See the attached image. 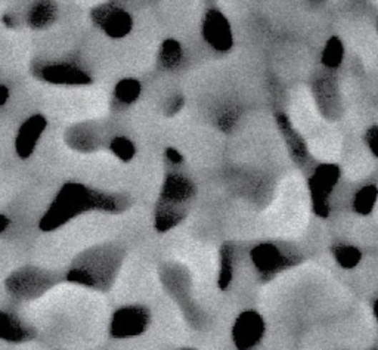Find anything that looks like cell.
Listing matches in <instances>:
<instances>
[{"mask_svg": "<svg viewBox=\"0 0 378 350\" xmlns=\"http://www.w3.org/2000/svg\"><path fill=\"white\" fill-rule=\"evenodd\" d=\"M130 199L124 194L91 188L80 182H66L41 214L39 228L43 232H52L73 219L92 211L123 213L130 207Z\"/></svg>", "mask_w": 378, "mask_h": 350, "instance_id": "obj_1", "label": "cell"}, {"mask_svg": "<svg viewBox=\"0 0 378 350\" xmlns=\"http://www.w3.org/2000/svg\"><path fill=\"white\" fill-rule=\"evenodd\" d=\"M195 184L186 174L173 170L166 174L154 209V228L159 232L174 229L184 222L195 199Z\"/></svg>", "mask_w": 378, "mask_h": 350, "instance_id": "obj_2", "label": "cell"}, {"mask_svg": "<svg viewBox=\"0 0 378 350\" xmlns=\"http://www.w3.org/2000/svg\"><path fill=\"white\" fill-rule=\"evenodd\" d=\"M123 254L114 246H98L76 259L66 274V279L80 286L106 290L113 282Z\"/></svg>", "mask_w": 378, "mask_h": 350, "instance_id": "obj_3", "label": "cell"}, {"mask_svg": "<svg viewBox=\"0 0 378 350\" xmlns=\"http://www.w3.org/2000/svg\"><path fill=\"white\" fill-rule=\"evenodd\" d=\"M55 275L46 269H40L36 266H26L16 269L11 274L5 282L6 290L11 296L18 300H31L49 290L54 282Z\"/></svg>", "mask_w": 378, "mask_h": 350, "instance_id": "obj_4", "label": "cell"}, {"mask_svg": "<svg viewBox=\"0 0 378 350\" xmlns=\"http://www.w3.org/2000/svg\"><path fill=\"white\" fill-rule=\"evenodd\" d=\"M92 24L105 36L114 40L127 37L133 30V16L123 6L108 2L101 4L91 11Z\"/></svg>", "mask_w": 378, "mask_h": 350, "instance_id": "obj_5", "label": "cell"}, {"mask_svg": "<svg viewBox=\"0 0 378 350\" xmlns=\"http://www.w3.org/2000/svg\"><path fill=\"white\" fill-rule=\"evenodd\" d=\"M151 312L145 306L129 304L117 309L109 321V336L114 339H131L142 336L149 326Z\"/></svg>", "mask_w": 378, "mask_h": 350, "instance_id": "obj_6", "label": "cell"}, {"mask_svg": "<svg viewBox=\"0 0 378 350\" xmlns=\"http://www.w3.org/2000/svg\"><path fill=\"white\" fill-rule=\"evenodd\" d=\"M33 73L43 81L56 86H86L92 77L74 61H51L34 65Z\"/></svg>", "mask_w": 378, "mask_h": 350, "instance_id": "obj_7", "label": "cell"}, {"mask_svg": "<svg viewBox=\"0 0 378 350\" xmlns=\"http://www.w3.org/2000/svg\"><path fill=\"white\" fill-rule=\"evenodd\" d=\"M340 179V169L336 164H319L309 178V191L314 210L321 217L329 214V195Z\"/></svg>", "mask_w": 378, "mask_h": 350, "instance_id": "obj_8", "label": "cell"}, {"mask_svg": "<svg viewBox=\"0 0 378 350\" xmlns=\"http://www.w3.org/2000/svg\"><path fill=\"white\" fill-rule=\"evenodd\" d=\"M202 36L207 45L220 54L229 52L234 46V33L229 19L217 8H209L202 21Z\"/></svg>", "mask_w": 378, "mask_h": 350, "instance_id": "obj_9", "label": "cell"}, {"mask_svg": "<svg viewBox=\"0 0 378 350\" xmlns=\"http://www.w3.org/2000/svg\"><path fill=\"white\" fill-rule=\"evenodd\" d=\"M250 260L262 278H272L296 264V254L279 249L274 243H260L250 251Z\"/></svg>", "mask_w": 378, "mask_h": 350, "instance_id": "obj_10", "label": "cell"}, {"mask_svg": "<svg viewBox=\"0 0 378 350\" xmlns=\"http://www.w3.org/2000/svg\"><path fill=\"white\" fill-rule=\"evenodd\" d=\"M264 331L263 316L256 311H244L232 325V341L238 350H252L260 344Z\"/></svg>", "mask_w": 378, "mask_h": 350, "instance_id": "obj_11", "label": "cell"}, {"mask_svg": "<svg viewBox=\"0 0 378 350\" xmlns=\"http://www.w3.org/2000/svg\"><path fill=\"white\" fill-rule=\"evenodd\" d=\"M46 129L48 119L43 114H33L21 123L14 141L15 152L21 160H27L34 154V151L43 134L46 132Z\"/></svg>", "mask_w": 378, "mask_h": 350, "instance_id": "obj_12", "label": "cell"}, {"mask_svg": "<svg viewBox=\"0 0 378 350\" xmlns=\"http://www.w3.org/2000/svg\"><path fill=\"white\" fill-rule=\"evenodd\" d=\"M277 124H278V129H279V132L285 141L287 149H288V152H290L292 159L299 164L306 163L309 159L307 145H306L304 139L299 135L297 130L294 129L290 119H288L284 113H278L277 114Z\"/></svg>", "mask_w": 378, "mask_h": 350, "instance_id": "obj_13", "label": "cell"}, {"mask_svg": "<svg viewBox=\"0 0 378 350\" xmlns=\"http://www.w3.org/2000/svg\"><path fill=\"white\" fill-rule=\"evenodd\" d=\"M59 15V6L49 0L34 2L27 12V23L33 30H46L55 24Z\"/></svg>", "mask_w": 378, "mask_h": 350, "instance_id": "obj_14", "label": "cell"}, {"mask_svg": "<svg viewBox=\"0 0 378 350\" xmlns=\"http://www.w3.org/2000/svg\"><path fill=\"white\" fill-rule=\"evenodd\" d=\"M142 95V83L138 79L126 77L116 83L113 89V106L117 111L129 108Z\"/></svg>", "mask_w": 378, "mask_h": 350, "instance_id": "obj_15", "label": "cell"}, {"mask_svg": "<svg viewBox=\"0 0 378 350\" xmlns=\"http://www.w3.org/2000/svg\"><path fill=\"white\" fill-rule=\"evenodd\" d=\"M30 336V326H27L14 314L0 311V339L12 343H19L29 340Z\"/></svg>", "mask_w": 378, "mask_h": 350, "instance_id": "obj_16", "label": "cell"}, {"mask_svg": "<svg viewBox=\"0 0 378 350\" xmlns=\"http://www.w3.org/2000/svg\"><path fill=\"white\" fill-rule=\"evenodd\" d=\"M159 67L166 71H174L182 67L185 61V51L179 40L166 39L159 49Z\"/></svg>", "mask_w": 378, "mask_h": 350, "instance_id": "obj_17", "label": "cell"}, {"mask_svg": "<svg viewBox=\"0 0 378 350\" xmlns=\"http://www.w3.org/2000/svg\"><path fill=\"white\" fill-rule=\"evenodd\" d=\"M234 264H235V247L232 244H224L220 249V269L217 286L220 290H227L234 278Z\"/></svg>", "mask_w": 378, "mask_h": 350, "instance_id": "obj_18", "label": "cell"}, {"mask_svg": "<svg viewBox=\"0 0 378 350\" xmlns=\"http://www.w3.org/2000/svg\"><path fill=\"white\" fill-rule=\"evenodd\" d=\"M343 58H344L343 41L336 36L329 37L321 54V64L328 70H337L343 62Z\"/></svg>", "mask_w": 378, "mask_h": 350, "instance_id": "obj_19", "label": "cell"}, {"mask_svg": "<svg viewBox=\"0 0 378 350\" xmlns=\"http://www.w3.org/2000/svg\"><path fill=\"white\" fill-rule=\"evenodd\" d=\"M378 201V188L375 185L362 186L353 196L352 207L361 216H368L374 210Z\"/></svg>", "mask_w": 378, "mask_h": 350, "instance_id": "obj_20", "label": "cell"}, {"mask_svg": "<svg viewBox=\"0 0 378 350\" xmlns=\"http://www.w3.org/2000/svg\"><path fill=\"white\" fill-rule=\"evenodd\" d=\"M331 251L337 265L343 269L357 268L362 260V251L352 244H336Z\"/></svg>", "mask_w": 378, "mask_h": 350, "instance_id": "obj_21", "label": "cell"}, {"mask_svg": "<svg viewBox=\"0 0 378 350\" xmlns=\"http://www.w3.org/2000/svg\"><path fill=\"white\" fill-rule=\"evenodd\" d=\"M69 144L74 149L79 151H91L96 148V136H94L91 129H84V127H73L69 134Z\"/></svg>", "mask_w": 378, "mask_h": 350, "instance_id": "obj_22", "label": "cell"}, {"mask_svg": "<svg viewBox=\"0 0 378 350\" xmlns=\"http://www.w3.org/2000/svg\"><path fill=\"white\" fill-rule=\"evenodd\" d=\"M109 149L123 163H130L136 156V146L126 136H114L109 142Z\"/></svg>", "mask_w": 378, "mask_h": 350, "instance_id": "obj_23", "label": "cell"}, {"mask_svg": "<svg viewBox=\"0 0 378 350\" xmlns=\"http://www.w3.org/2000/svg\"><path fill=\"white\" fill-rule=\"evenodd\" d=\"M238 120V113H237V109L232 108V106H227L225 109H222L219 117H217V124L220 129H224V130H229L231 127L235 126Z\"/></svg>", "mask_w": 378, "mask_h": 350, "instance_id": "obj_24", "label": "cell"}, {"mask_svg": "<svg viewBox=\"0 0 378 350\" xmlns=\"http://www.w3.org/2000/svg\"><path fill=\"white\" fill-rule=\"evenodd\" d=\"M365 142L372 154L378 159V126H371L365 134Z\"/></svg>", "mask_w": 378, "mask_h": 350, "instance_id": "obj_25", "label": "cell"}, {"mask_svg": "<svg viewBox=\"0 0 378 350\" xmlns=\"http://www.w3.org/2000/svg\"><path fill=\"white\" fill-rule=\"evenodd\" d=\"M185 105V98L182 95L171 96L166 104V113L167 114H177Z\"/></svg>", "mask_w": 378, "mask_h": 350, "instance_id": "obj_26", "label": "cell"}, {"mask_svg": "<svg viewBox=\"0 0 378 350\" xmlns=\"http://www.w3.org/2000/svg\"><path fill=\"white\" fill-rule=\"evenodd\" d=\"M166 160L171 167H179L184 164V156L179 149L176 148H167L166 149Z\"/></svg>", "mask_w": 378, "mask_h": 350, "instance_id": "obj_27", "label": "cell"}, {"mask_svg": "<svg viewBox=\"0 0 378 350\" xmlns=\"http://www.w3.org/2000/svg\"><path fill=\"white\" fill-rule=\"evenodd\" d=\"M9 98H11L9 87L0 83V106H4L9 101Z\"/></svg>", "mask_w": 378, "mask_h": 350, "instance_id": "obj_28", "label": "cell"}, {"mask_svg": "<svg viewBox=\"0 0 378 350\" xmlns=\"http://www.w3.org/2000/svg\"><path fill=\"white\" fill-rule=\"evenodd\" d=\"M11 226V219L6 214H0V234H4Z\"/></svg>", "mask_w": 378, "mask_h": 350, "instance_id": "obj_29", "label": "cell"}, {"mask_svg": "<svg viewBox=\"0 0 378 350\" xmlns=\"http://www.w3.org/2000/svg\"><path fill=\"white\" fill-rule=\"evenodd\" d=\"M374 315H375L377 322H378V300L374 303Z\"/></svg>", "mask_w": 378, "mask_h": 350, "instance_id": "obj_30", "label": "cell"}, {"mask_svg": "<svg viewBox=\"0 0 378 350\" xmlns=\"http://www.w3.org/2000/svg\"><path fill=\"white\" fill-rule=\"evenodd\" d=\"M179 350H195V349H179Z\"/></svg>", "mask_w": 378, "mask_h": 350, "instance_id": "obj_31", "label": "cell"}, {"mask_svg": "<svg viewBox=\"0 0 378 350\" xmlns=\"http://www.w3.org/2000/svg\"><path fill=\"white\" fill-rule=\"evenodd\" d=\"M377 31H378V16H377Z\"/></svg>", "mask_w": 378, "mask_h": 350, "instance_id": "obj_32", "label": "cell"}]
</instances>
